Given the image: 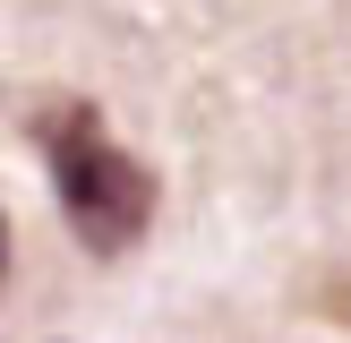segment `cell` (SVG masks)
Returning a JSON list of instances; mask_svg holds the SVG:
<instances>
[{"label":"cell","mask_w":351,"mask_h":343,"mask_svg":"<svg viewBox=\"0 0 351 343\" xmlns=\"http://www.w3.org/2000/svg\"><path fill=\"white\" fill-rule=\"evenodd\" d=\"M34 137H43V154H51V189H60V215H69V232H77V249L129 257L137 240H146V223H154V172L137 163L129 146H112V129H103L95 103H51V112L34 120Z\"/></svg>","instance_id":"cell-1"},{"label":"cell","mask_w":351,"mask_h":343,"mask_svg":"<svg viewBox=\"0 0 351 343\" xmlns=\"http://www.w3.org/2000/svg\"><path fill=\"white\" fill-rule=\"evenodd\" d=\"M0 266H9V232H0Z\"/></svg>","instance_id":"cell-2"}]
</instances>
